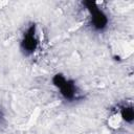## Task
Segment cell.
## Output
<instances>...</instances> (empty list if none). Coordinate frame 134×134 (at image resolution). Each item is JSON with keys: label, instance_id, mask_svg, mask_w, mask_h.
<instances>
[{"label": "cell", "instance_id": "6da1fadb", "mask_svg": "<svg viewBox=\"0 0 134 134\" xmlns=\"http://www.w3.org/2000/svg\"><path fill=\"white\" fill-rule=\"evenodd\" d=\"M51 83L58 89L61 97L68 103L80 100L83 97L77 84L73 80L66 77L63 73H55L51 77Z\"/></svg>", "mask_w": 134, "mask_h": 134}, {"label": "cell", "instance_id": "7a4b0ae2", "mask_svg": "<svg viewBox=\"0 0 134 134\" xmlns=\"http://www.w3.org/2000/svg\"><path fill=\"white\" fill-rule=\"evenodd\" d=\"M83 5L90 15V25L95 31H104L109 25L108 15L98 7L95 1H84Z\"/></svg>", "mask_w": 134, "mask_h": 134}, {"label": "cell", "instance_id": "3957f363", "mask_svg": "<svg viewBox=\"0 0 134 134\" xmlns=\"http://www.w3.org/2000/svg\"><path fill=\"white\" fill-rule=\"evenodd\" d=\"M39 47V38L37 34V25L31 23L27 26L20 41V50L25 57L34 54Z\"/></svg>", "mask_w": 134, "mask_h": 134}, {"label": "cell", "instance_id": "277c9868", "mask_svg": "<svg viewBox=\"0 0 134 134\" xmlns=\"http://www.w3.org/2000/svg\"><path fill=\"white\" fill-rule=\"evenodd\" d=\"M120 117L121 119L129 125H132L134 121V109L132 105H125L120 107Z\"/></svg>", "mask_w": 134, "mask_h": 134}, {"label": "cell", "instance_id": "5b68a950", "mask_svg": "<svg viewBox=\"0 0 134 134\" xmlns=\"http://www.w3.org/2000/svg\"><path fill=\"white\" fill-rule=\"evenodd\" d=\"M4 119H5L4 111H3V109H2V108H1V106H0V126H2V125H3Z\"/></svg>", "mask_w": 134, "mask_h": 134}]
</instances>
